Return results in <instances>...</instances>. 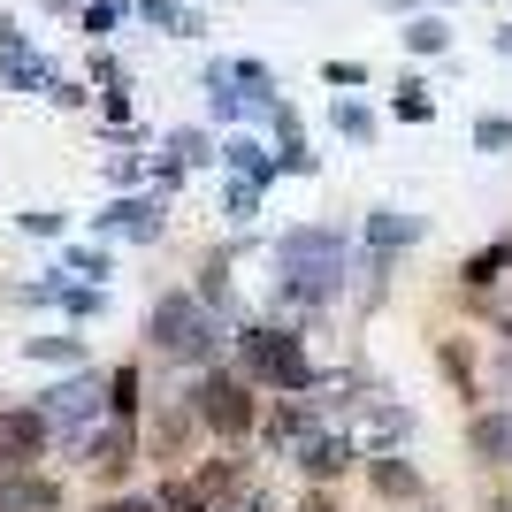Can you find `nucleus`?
<instances>
[{"mask_svg":"<svg viewBox=\"0 0 512 512\" xmlns=\"http://www.w3.org/2000/svg\"><path fill=\"white\" fill-rule=\"evenodd\" d=\"M276 268H283L276 299H291V306L299 299H329L337 276H344V230H283Z\"/></svg>","mask_w":512,"mask_h":512,"instance_id":"nucleus-1","label":"nucleus"},{"mask_svg":"<svg viewBox=\"0 0 512 512\" xmlns=\"http://www.w3.org/2000/svg\"><path fill=\"white\" fill-rule=\"evenodd\" d=\"M237 360L268 390H314V360H306V344L291 337V329H245V337H237Z\"/></svg>","mask_w":512,"mask_h":512,"instance_id":"nucleus-2","label":"nucleus"},{"mask_svg":"<svg viewBox=\"0 0 512 512\" xmlns=\"http://www.w3.org/2000/svg\"><path fill=\"white\" fill-rule=\"evenodd\" d=\"M153 344H161V352H169V360H207L214 352V337H222V329H214L207 321V299H192V291H169V299H153Z\"/></svg>","mask_w":512,"mask_h":512,"instance_id":"nucleus-3","label":"nucleus"},{"mask_svg":"<svg viewBox=\"0 0 512 512\" xmlns=\"http://www.w3.org/2000/svg\"><path fill=\"white\" fill-rule=\"evenodd\" d=\"M192 413L214 428V436H245V428L260 421V406H253V390H245V375H199Z\"/></svg>","mask_w":512,"mask_h":512,"instance_id":"nucleus-4","label":"nucleus"},{"mask_svg":"<svg viewBox=\"0 0 512 512\" xmlns=\"http://www.w3.org/2000/svg\"><path fill=\"white\" fill-rule=\"evenodd\" d=\"M46 451V413H0V467H31Z\"/></svg>","mask_w":512,"mask_h":512,"instance_id":"nucleus-5","label":"nucleus"},{"mask_svg":"<svg viewBox=\"0 0 512 512\" xmlns=\"http://www.w3.org/2000/svg\"><path fill=\"white\" fill-rule=\"evenodd\" d=\"M0 512H62V490L23 467H0Z\"/></svg>","mask_w":512,"mask_h":512,"instance_id":"nucleus-6","label":"nucleus"},{"mask_svg":"<svg viewBox=\"0 0 512 512\" xmlns=\"http://www.w3.org/2000/svg\"><path fill=\"white\" fill-rule=\"evenodd\" d=\"M85 459H92V474H100V482H123V474H130V428L115 421L107 436H92Z\"/></svg>","mask_w":512,"mask_h":512,"instance_id":"nucleus-7","label":"nucleus"},{"mask_svg":"<svg viewBox=\"0 0 512 512\" xmlns=\"http://www.w3.org/2000/svg\"><path fill=\"white\" fill-rule=\"evenodd\" d=\"M474 459H490V467H512V413H482V421L467 428Z\"/></svg>","mask_w":512,"mask_h":512,"instance_id":"nucleus-8","label":"nucleus"},{"mask_svg":"<svg viewBox=\"0 0 512 512\" xmlns=\"http://www.w3.org/2000/svg\"><path fill=\"white\" fill-rule=\"evenodd\" d=\"M413 237H421V214L375 207V222H367V245H375V253H398V245H413Z\"/></svg>","mask_w":512,"mask_h":512,"instance_id":"nucleus-9","label":"nucleus"},{"mask_svg":"<svg viewBox=\"0 0 512 512\" xmlns=\"http://www.w3.org/2000/svg\"><path fill=\"white\" fill-rule=\"evenodd\" d=\"M352 459H360V444H352V436H314V444H306V474H314V482H329V474H344L352 467Z\"/></svg>","mask_w":512,"mask_h":512,"instance_id":"nucleus-10","label":"nucleus"},{"mask_svg":"<svg viewBox=\"0 0 512 512\" xmlns=\"http://www.w3.org/2000/svg\"><path fill=\"white\" fill-rule=\"evenodd\" d=\"M92 406H100V383L85 375V383H62V390H54V406H46V421H85Z\"/></svg>","mask_w":512,"mask_h":512,"instance_id":"nucleus-11","label":"nucleus"},{"mask_svg":"<svg viewBox=\"0 0 512 512\" xmlns=\"http://www.w3.org/2000/svg\"><path fill=\"white\" fill-rule=\"evenodd\" d=\"M375 490H383L390 505H406V497H421V474H413L406 459H375Z\"/></svg>","mask_w":512,"mask_h":512,"instance_id":"nucleus-12","label":"nucleus"},{"mask_svg":"<svg viewBox=\"0 0 512 512\" xmlns=\"http://www.w3.org/2000/svg\"><path fill=\"white\" fill-rule=\"evenodd\" d=\"M222 161H230V169H245V176H253V184H268V176L283 169V161H268V153H260L253 138H230V146H222Z\"/></svg>","mask_w":512,"mask_h":512,"instance_id":"nucleus-13","label":"nucleus"},{"mask_svg":"<svg viewBox=\"0 0 512 512\" xmlns=\"http://www.w3.org/2000/svg\"><path fill=\"white\" fill-rule=\"evenodd\" d=\"M505 268H512V237H497V245H482V253H474L459 276H467V283H497Z\"/></svg>","mask_w":512,"mask_h":512,"instance_id":"nucleus-14","label":"nucleus"},{"mask_svg":"<svg viewBox=\"0 0 512 512\" xmlns=\"http://www.w3.org/2000/svg\"><path fill=\"white\" fill-rule=\"evenodd\" d=\"M406 46H413V54H444V46H451V23L444 16H413L406 23Z\"/></svg>","mask_w":512,"mask_h":512,"instance_id":"nucleus-15","label":"nucleus"},{"mask_svg":"<svg viewBox=\"0 0 512 512\" xmlns=\"http://www.w3.org/2000/svg\"><path fill=\"white\" fill-rule=\"evenodd\" d=\"M222 490H237V459H207V467H199V482H192L199 505H214Z\"/></svg>","mask_w":512,"mask_h":512,"instance_id":"nucleus-16","label":"nucleus"},{"mask_svg":"<svg viewBox=\"0 0 512 512\" xmlns=\"http://www.w3.org/2000/svg\"><path fill=\"white\" fill-rule=\"evenodd\" d=\"M306 436V406H276L268 413V444H299Z\"/></svg>","mask_w":512,"mask_h":512,"instance_id":"nucleus-17","label":"nucleus"},{"mask_svg":"<svg viewBox=\"0 0 512 512\" xmlns=\"http://www.w3.org/2000/svg\"><path fill=\"white\" fill-rule=\"evenodd\" d=\"M115 398H107V406H115V421H130V413H138V367H115Z\"/></svg>","mask_w":512,"mask_h":512,"instance_id":"nucleus-18","label":"nucleus"},{"mask_svg":"<svg viewBox=\"0 0 512 512\" xmlns=\"http://www.w3.org/2000/svg\"><path fill=\"white\" fill-rule=\"evenodd\" d=\"M337 130H344V138H367V130H375V115H367V107H352V100H337Z\"/></svg>","mask_w":512,"mask_h":512,"instance_id":"nucleus-19","label":"nucleus"},{"mask_svg":"<svg viewBox=\"0 0 512 512\" xmlns=\"http://www.w3.org/2000/svg\"><path fill=\"white\" fill-rule=\"evenodd\" d=\"M474 146H482V153H505L512 146V123H505V115H490V123L474 130Z\"/></svg>","mask_w":512,"mask_h":512,"instance_id":"nucleus-20","label":"nucleus"},{"mask_svg":"<svg viewBox=\"0 0 512 512\" xmlns=\"http://www.w3.org/2000/svg\"><path fill=\"white\" fill-rule=\"evenodd\" d=\"M398 115H406V123H428V115H436V100H428L421 85H406V92H398Z\"/></svg>","mask_w":512,"mask_h":512,"instance_id":"nucleus-21","label":"nucleus"},{"mask_svg":"<svg viewBox=\"0 0 512 512\" xmlns=\"http://www.w3.org/2000/svg\"><path fill=\"white\" fill-rule=\"evenodd\" d=\"M146 16H153V23H169V31H199V23L184 16V8H176V0H146Z\"/></svg>","mask_w":512,"mask_h":512,"instance_id":"nucleus-22","label":"nucleus"},{"mask_svg":"<svg viewBox=\"0 0 512 512\" xmlns=\"http://www.w3.org/2000/svg\"><path fill=\"white\" fill-rule=\"evenodd\" d=\"M115 230H130V237H153V230H161V222H153L146 207H115Z\"/></svg>","mask_w":512,"mask_h":512,"instance_id":"nucleus-23","label":"nucleus"},{"mask_svg":"<svg viewBox=\"0 0 512 512\" xmlns=\"http://www.w3.org/2000/svg\"><path fill=\"white\" fill-rule=\"evenodd\" d=\"M444 375H451L459 390H474V367H467V352H459V344H444Z\"/></svg>","mask_w":512,"mask_h":512,"instance_id":"nucleus-24","label":"nucleus"},{"mask_svg":"<svg viewBox=\"0 0 512 512\" xmlns=\"http://www.w3.org/2000/svg\"><path fill=\"white\" fill-rule=\"evenodd\" d=\"M329 85H337V92H344V85H367V69H360V62H329Z\"/></svg>","mask_w":512,"mask_h":512,"instance_id":"nucleus-25","label":"nucleus"},{"mask_svg":"<svg viewBox=\"0 0 512 512\" xmlns=\"http://www.w3.org/2000/svg\"><path fill=\"white\" fill-rule=\"evenodd\" d=\"M306 512H337V497H329V490H314V497H306Z\"/></svg>","mask_w":512,"mask_h":512,"instance_id":"nucleus-26","label":"nucleus"},{"mask_svg":"<svg viewBox=\"0 0 512 512\" xmlns=\"http://www.w3.org/2000/svg\"><path fill=\"white\" fill-rule=\"evenodd\" d=\"M505 383H512V329H505Z\"/></svg>","mask_w":512,"mask_h":512,"instance_id":"nucleus-27","label":"nucleus"},{"mask_svg":"<svg viewBox=\"0 0 512 512\" xmlns=\"http://www.w3.org/2000/svg\"><path fill=\"white\" fill-rule=\"evenodd\" d=\"M497 46H505V54H512V31H505V39H497Z\"/></svg>","mask_w":512,"mask_h":512,"instance_id":"nucleus-28","label":"nucleus"}]
</instances>
